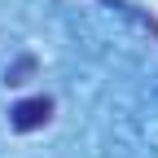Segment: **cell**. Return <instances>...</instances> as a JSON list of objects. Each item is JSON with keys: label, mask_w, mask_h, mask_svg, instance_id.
<instances>
[{"label": "cell", "mask_w": 158, "mask_h": 158, "mask_svg": "<svg viewBox=\"0 0 158 158\" xmlns=\"http://www.w3.org/2000/svg\"><path fill=\"white\" fill-rule=\"evenodd\" d=\"M48 114H53V101L48 97H27V101H18L13 106V127L18 132H35V127H44L48 123Z\"/></svg>", "instance_id": "cell-1"}]
</instances>
